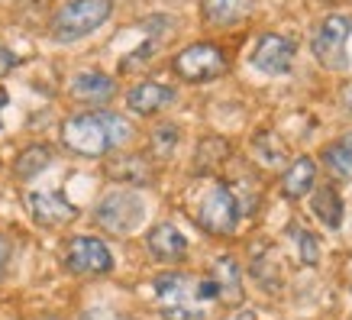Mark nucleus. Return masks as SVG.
<instances>
[{
	"instance_id": "f257e3e1",
	"label": "nucleus",
	"mask_w": 352,
	"mask_h": 320,
	"mask_svg": "<svg viewBox=\"0 0 352 320\" xmlns=\"http://www.w3.org/2000/svg\"><path fill=\"white\" fill-rule=\"evenodd\" d=\"M133 136V127H129L126 117H120V114H78V117L65 120L62 127V139L65 146L78 156H107L113 146H123L126 139Z\"/></svg>"
},
{
	"instance_id": "f03ea898",
	"label": "nucleus",
	"mask_w": 352,
	"mask_h": 320,
	"mask_svg": "<svg viewBox=\"0 0 352 320\" xmlns=\"http://www.w3.org/2000/svg\"><path fill=\"white\" fill-rule=\"evenodd\" d=\"M113 13V0H72L52 20V36L58 43H75L97 26H104Z\"/></svg>"
},
{
	"instance_id": "7ed1b4c3",
	"label": "nucleus",
	"mask_w": 352,
	"mask_h": 320,
	"mask_svg": "<svg viewBox=\"0 0 352 320\" xmlns=\"http://www.w3.org/2000/svg\"><path fill=\"white\" fill-rule=\"evenodd\" d=\"M194 217L210 233H233L239 224V204L226 184H210L194 207Z\"/></svg>"
},
{
	"instance_id": "20e7f679",
	"label": "nucleus",
	"mask_w": 352,
	"mask_h": 320,
	"mask_svg": "<svg viewBox=\"0 0 352 320\" xmlns=\"http://www.w3.org/2000/svg\"><path fill=\"white\" fill-rule=\"evenodd\" d=\"M142 213H146V204L136 191H113L97 204L94 220L107 233H133L142 224Z\"/></svg>"
},
{
	"instance_id": "39448f33",
	"label": "nucleus",
	"mask_w": 352,
	"mask_h": 320,
	"mask_svg": "<svg viewBox=\"0 0 352 320\" xmlns=\"http://www.w3.org/2000/svg\"><path fill=\"white\" fill-rule=\"evenodd\" d=\"M155 295H159L162 314L165 320H194L197 317V281L184 275H162L155 281Z\"/></svg>"
},
{
	"instance_id": "423d86ee",
	"label": "nucleus",
	"mask_w": 352,
	"mask_h": 320,
	"mask_svg": "<svg viewBox=\"0 0 352 320\" xmlns=\"http://www.w3.org/2000/svg\"><path fill=\"white\" fill-rule=\"evenodd\" d=\"M175 72L184 81H210V78H220L226 72V55L210 43L188 45L184 52L175 55Z\"/></svg>"
},
{
	"instance_id": "0eeeda50",
	"label": "nucleus",
	"mask_w": 352,
	"mask_h": 320,
	"mask_svg": "<svg viewBox=\"0 0 352 320\" xmlns=\"http://www.w3.org/2000/svg\"><path fill=\"white\" fill-rule=\"evenodd\" d=\"M349 32H352V23L346 17H327L317 26L314 43H310L317 62L327 65V68H342L346 65V39H349Z\"/></svg>"
},
{
	"instance_id": "6e6552de",
	"label": "nucleus",
	"mask_w": 352,
	"mask_h": 320,
	"mask_svg": "<svg viewBox=\"0 0 352 320\" xmlns=\"http://www.w3.org/2000/svg\"><path fill=\"white\" fill-rule=\"evenodd\" d=\"M65 266L78 275H107L113 268V256L107 243H100L94 236H75L65 253Z\"/></svg>"
},
{
	"instance_id": "1a4fd4ad",
	"label": "nucleus",
	"mask_w": 352,
	"mask_h": 320,
	"mask_svg": "<svg viewBox=\"0 0 352 320\" xmlns=\"http://www.w3.org/2000/svg\"><path fill=\"white\" fill-rule=\"evenodd\" d=\"M294 62V43L288 36H278V32H265L252 49V65H256L262 75H285Z\"/></svg>"
},
{
	"instance_id": "9d476101",
	"label": "nucleus",
	"mask_w": 352,
	"mask_h": 320,
	"mask_svg": "<svg viewBox=\"0 0 352 320\" xmlns=\"http://www.w3.org/2000/svg\"><path fill=\"white\" fill-rule=\"evenodd\" d=\"M26 201H30L32 217L43 226H62L68 220H75V213H78L75 204H68L65 194H55V191H32Z\"/></svg>"
},
{
	"instance_id": "9b49d317",
	"label": "nucleus",
	"mask_w": 352,
	"mask_h": 320,
	"mask_svg": "<svg viewBox=\"0 0 352 320\" xmlns=\"http://www.w3.org/2000/svg\"><path fill=\"white\" fill-rule=\"evenodd\" d=\"M175 97V91H171L168 85H159V81H142V85H136L133 91L126 94V104L133 114H155L159 107H165Z\"/></svg>"
},
{
	"instance_id": "f8f14e48",
	"label": "nucleus",
	"mask_w": 352,
	"mask_h": 320,
	"mask_svg": "<svg viewBox=\"0 0 352 320\" xmlns=\"http://www.w3.org/2000/svg\"><path fill=\"white\" fill-rule=\"evenodd\" d=\"M149 253L162 262H175L188 253V239L182 236V230L171 224H159L155 230L149 233Z\"/></svg>"
},
{
	"instance_id": "ddd939ff",
	"label": "nucleus",
	"mask_w": 352,
	"mask_h": 320,
	"mask_svg": "<svg viewBox=\"0 0 352 320\" xmlns=\"http://www.w3.org/2000/svg\"><path fill=\"white\" fill-rule=\"evenodd\" d=\"M117 85H113V78H107L104 72H78L72 78V94L78 100H91V104H100V100H107L113 97Z\"/></svg>"
},
{
	"instance_id": "4468645a",
	"label": "nucleus",
	"mask_w": 352,
	"mask_h": 320,
	"mask_svg": "<svg viewBox=\"0 0 352 320\" xmlns=\"http://www.w3.org/2000/svg\"><path fill=\"white\" fill-rule=\"evenodd\" d=\"M314 178H317L314 159L310 156H298V159L291 162V169L285 171V178H281V191H285V198L298 201V198H304L314 188Z\"/></svg>"
},
{
	"instance_id": "2eb2a0df",
	"label": "nucleus",
	"mask_w": 352,
	"mask_h": 320,
	"mask_svg": "<svg viewBox=\"0 0 352 320\" xmlns=\"http://www.w3.org/2000/svg\"><path fill=\"white\" fill-rule=\"evenodd\" d=\"M201 3H204V20L214 23V26L239 23L252 10V0H201Z\"/></svg>"
},
{
	"instance_id": "dca6fc26",
	"label": "nucleus",
	"mask_w": 352,
	"mask_h": 320,
	"mask_svg": "<svg viewBox=\"0 0 352 320\" xmlns=\"http://www.w3.org/2000/svg\"><path fill=\"white\" fill-rule=\"evenodd\" d=\"M323 162H327V169L342 178V182H352V133H346L342 139L330 142L327 149H323Z\"/></svg>"
},
{
	"instance_id": "f3484780",
	"label": "nucleus",
	"mask_w": 352,
	"mask_h": 320,
	"mask_svg": "<svg viewBox=\"0 0 352 320\" xmlns=\"http://www.w3.org/2000/svg\"><path fill=\"white\" fill-rule=\"evenodd\" d=\"M214 285L226 301H239V266H236V259H230V256L217 259Z\"/></svg>"
},
{
	"instance_id": "a211bd4d",
	"label": "nucleus",
	"mask_w": 352,
	"mask_h": 320,
	"mask_svg": "<svg viewBox=\"0 0 352 320\" xmlns=\"http://www.w3.org/2000/svg\"><path fill=\"white\" fill-rule=\"evenodd\" d=\"M314 213L323 220V226L336 230V226L342 224V201H340V194L333 191V188H320V191L314 194Z\"/></svg>"
},
{
	"instance_id": "6ab92c4d",
	"label": "nucleus",
	"mask_w": 352,
	"mask_h": 320,
	"mask_svg": "<svg viewBox=\"0 0 352 320\" xmlns=\"http://www.w3.org/2000/svg\"><path fill=\"white\" fill-rule=\"evenodd\" d=\"M49 162H52V152L45 149V146H30V149L16 159L13 171H16L20 178H32V175H39L43 169H49Z\"/></svg>"
},
{
	"instance_id": "aec40b11",
	"label": "nucleus",
	"mask_w": 352,
	"mask_h": 320,
	"mask_svg": "<svg viewBox=\"0 0 352 320\" xmlns=\"http://www.w3.org/2000/svg\"><path fill=\"white\" fill-rule=\"evenodd\" d=\"M294 239L300 246V262L304 266H317V256H320V243H317V236L307 233V230H294Z\"/></svg>"
},
{
	"instance_id": "412c9836",
	"label": "nucleus",
	"mask_w": 352,
	"mask_h": 320,
	"mask_svg": "<svg viewBox=\"0 0 352 320\" xmlns=\"http://www.w3.org/2000/svg\"><path fill=\"white\" fill-rule=\"evenodd\" d=\"M113 175L117 178H123V175H129L136 184H142V182H149V171H146V165H142V159H123V165H113Z\"/></svg>"
},
{
	"instance_id": "4be33fe9",
	"label": "nucleus",
	"mask_w": 352,
	"mask_h": 320,
	"mask_svg": "<svg viewBox=\"0 0 352 320\" xmlns=\"http://www.w3.org/2000/svg\"><path fill=\"white\" fill-rule=\"evenodd\" d=\"M175 142H178V129H175V127H159V129H155L152 146H155V152H159V156H168V152L175 149Z\"/></svg>"
},
{
	"instance_id": "5701e85b",
	"label": "nucleus",
	"mask_w": 352,
	"mask_h": 320,
	"mask_svg": "<svg viewBox=\"0 0 352 320\" xmlns=\"http://www.w3.org/2000/svg\"><path fill=\"white\" fill-rule=\"evenodd\" d=\"M81 320H129V317H120V314H113V310H100V308H94V310H87Z\"/></svg>"
},
{
	"instance_id": "b1692460",
	"label": "nucleus",
	"mask_w": 352,
	"mask_h": 320,
	"mask_svg": "<svg viewBox=\"0 0 352 320\" xmlns=\"http://www.w3.org/2000/svg\"><path fill=\"white\" fill-rule=\"evenodd\" d=\"M13 65H16V58H13L7 49H0V75H3L7 68H13Z\"/></svg>"
},
{
	"instance_id": "393cba45",
	"label": "nucleus",
	"mask_w": 352,
	"mask_h": 320,
	"mask_svg": "<svg viewBox=\"0 0 352 320\" xmlns=\"http://www.w3.org/2000/svg\"><path fill=\"white\" fill-rule=\"evenodd\" d=\"M7 259H10V243L0 236V272H3V266H7Z\"/></svg>"
},
{
	"instance_id": "a878e982",
	"label": "nucleus",
	"mask_w": 352,
	"mask_h": 320,
	"mask_svg": "<svg viewBox=\"0 0 352 320\" xmlns=\"http://www.w3.org/2000/svg\"><path fill=\"white\" fill-rule=\"evenodd\" d=\"M236 320H256V314H249V310H245V314H239Z\"/></svg>"
},
{
	"instance_id": "bb28decb",
	"label": "nucleus",
	"mask_w": 352,
	"mask_h": 320,
	"mask_svg": "<svg viewBox=\"0 0 352 320\" xmlns=\"http://www.w3.org/2000/svg\"><path fill=\"white\" fill-rule=\"evenodd\" d=\"M7 104V94H3V87H0V107Z\"/></svg>"
},
{
	"instance_id": "cd10ccee",
	"label": "nucleus",
	"mask_w": 352,
	"mask_h": 320,
	"mask_svg": "<svg viewBox=\"0 0 352 320\" xmlns=\"http://www.w3.org/2000/svg\"><path fill=\"white\" fill-rule=\"evenodd\" d=\"M349 107H352V91H349Z\"/></svg>"
}]
</instances>
